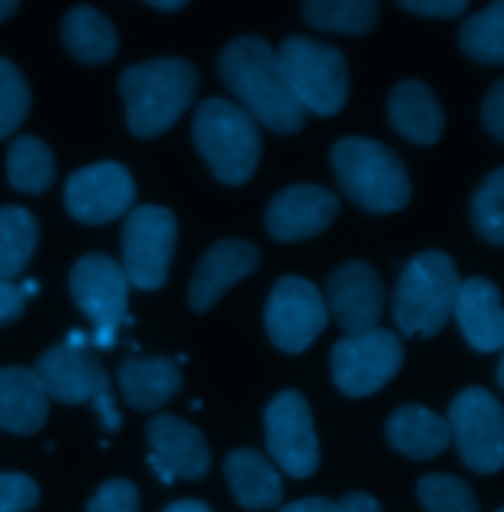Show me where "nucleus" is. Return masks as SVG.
Instances as JSON below:
<instances>
[{"mask_svg": "<svg viewBox=\"0 0 504 512\" xmlns=\"http://www.w3.org/2000/svg\"><path fill=\"white\" fill-rule=\"evenodd\" d=\"M329 314L323 294L312 280L282 276L276 280L266 308L264 325L270 341L288 355L308 351L327 329Z\"/></svg>", "mask_w": 504, "mask_h": 512, "instance_id": "obj_10", "label": "nucleus"}, {"mask_svg": "<svg viewBox=\"0 0 504 512\" xmlns=\"http://www.w3.org/2000/svg\"><path fill=\"white\" fill-rule=\"evenodd\" d=\"M404 365L400 337L375 327L339 339L331 349V375L335 386L351 398H365L390 383Z\"/></svg>", "mask_w": 504, "mask_h": 512, "instance_id": "obj_8", "label": "nucleus"}, {"mask_svg": "<svg viewBox=\"0 0 504 512\" xmlns=\"http://www.w3.org/2000/svg\"><path fill=\"white\" fill-rule=\"evenodd\" d=\"M178 223L170 209L140 205L123 227V270L132 286L158 290L168 280L176 251Z\"/></svg>", "mask_w": 504, "mask_h": 512, "instance_id": "obj_9", "label": "nucleus"}, {"mask_svg": "<svg viewBox=\"0 0 504 512\" xmlns=\"http://www.w3.org/2000/svg\"><path fill=\"white\" fill-rule=\"evenodd\" d=\"M18 10V2H10V0H0V22L6 20L8 16H12Z\"/></svg>", "mask_w": 504, "mask_h": 512, "instance_id": "obj_46", "label": "nucleus"}, {"mask_svg": "<svg viewBox=\"0 0 504 512\" xmlns=\"http://www.w3.org/2000/svg\"><path fill=\"white\" fill-rule=\"evenodd\" d=\"M341 512H382V507L377 499L369 493H349L339 501Z\"/></svg>", "mask_w": 504, "mask_h": 512, "instance_id": "obj_39", "label": "nucleus"}, {"mask_svg": "<svg viewBox=\"0 0 504 512\" xmlns=\"http://www.w3.org/2000/svg\"><path fill=\"white\" fill-rule=\"evenodd\" d=\"M453 316L465 341L479 353L504 349V306L501 290L489 278L461 282Z\"/></svg>", "mask_w": 504, "mask_h": 512, "instance_id": "obj_18", "label": "nucleus"}, {"mask_svg": "<svg viewBox=\"0 0 504 512\" xmlns=\"http://www.w3.org/2000/svg\"><path fill=\"white\" fill-rule=\"evenodd\" d=\"M40 489L24 473H0V512H28L38 505Z\"/></svg>", "mask_w": 504, "mask_h": 512, "instance_id": "obj_34", "label": "nucleus"}, {"mask_svg": "<svg viewBox=\"0 0 504 512\" xmlns=\"http://www.w3.org/2000/svg\"><path fill=\"white\" fill-rule=\"evenodd\" d=\"M451 438L463 463L481 475L504 469V406L483 386L461 390L447 414Z\"/></svg>", "mask_w": 504, "mask_h": 512, "instance_id": "obj_7", "label": "nucleus"}, {"mask_svg": "<svg viewBox=\"0 0 504 512\" xmlns=\"http://www.w3.org/2000/svg\"><path fill=\"white\" fill-rule=\"evenodd\" d=\"M388 119L398 134L420 146L436 144L445 127L436 93L420 79H406L392 89Z\"/></svg>", "mask_w": 504, "mask_h": 512, "instance_id": "obj_21", "label": "nucleus"}, {"mask_svg": "<svg viewBox=\"0 0 504 512\" xmlns=\"http://www.w3.org/2000/svg\"><path fill=\"white\" fill-rule=\"evenodd\" d=\"M219 75L254 121L278 134L300 132L308 111L298 103L278 52L260 36H241L219 56Z\"/></svg>", "mask_w": 504, "mask_h": 512, "instance_id": "obj_1", "label": "nucleus"}, {"mask_svg": "<svg viewBox=\"0 0 504 512\" xmlns=\"http://www.w3.org/2000/svg\"><path fill=\"white\" fill-rule=\"evenodd\" d=\"M495 512H504V507H503V509H499V511H495Z\"/></svg>", "mask_w": 504, "mask_h": 512, "instance_id": "obj_51", "label": "nucleus"}, {"mask_svg": "<svg viewBox=\"0 0 504 512\" xmlns=\"http://www.w3.org/2000/svg\"><path fill=\"white\" fill-rule=\"evenodd\" d=\"M400 6L428 18H455L469 8V2L465 0H404L400 2Z\"/></svg>", "mask_w": 504, "mask_h": 512, "instance_id": "obj_35", "label": "nucleus"}, {"mask_svg": "<svg viewBox=\"0 0 504 512\" xmlns=\"http://www.w3.org/2000/svg\"><path fill=\"white\" fill-rule=\"evenodd\" d=\"M225 475L237 503L247 511H272L284 499L280 473L256 449H233L225 459Z\"/></svg>", "mask_w": 504, "mask_h": 512, "instance_id": "obj_22", "label": "nucleus"}, {"mask_svg": "<svg viewBox=\"0 0 504 512\" xmlns=\"http://www.w3.org/2000/svg\"><path fill=\"white\" fill-rule=\"evenodd\" d=\"M323 300L335 323L347 335H355L378 327L386 306V290L377 268L355 258L329 274Z\"/></svg>", "mask_w": 504, "mask_h": 512, "instance_id": "obj_12", "label": "nucleus"}, {"mask_svg": "<svg viewBox=\"0 0 504 512\" xmlns=\"http://www.w3.org/2000/svg\"><path fill=\"white\" fill-rule=\"evenodd\" d=\"M20 288H22V292H24L26 298H28V296H36V294L40 292V286H38L36 280H26Z\"/></svg>", "mask_w": 504, "mask_h": 512, "instance_id": "obj_47", "label": "nucleus"}, {"mask_svg": "<svg viewBox=\"0 0 504 512\" xmlns=\"http://www.w3.org/2000/svg\"><path fill=\"white\" fill-rule=\"evenodd\" d=\"M304 18L321 32L367 34L378 20V2L373 0H310Z\"/></svg>", "mask_w": 504, "mask_h": 512, "instance_id": "obj_28", "label": "nucleus"}, {"mask_svg": "<svg viewBox=\"0 0 504 512\" xmlns=\"http://www.w3.org/2000/svg\"><path fill=\"white\" fill-rule=\"evenodd\" d=\"M497 381L501 384V388L504 390V353L501 357V363H499V369H497Z\"/></svg>", "mask_w": 504, "mask_h": 512, "instance_id": "obj_48", "label": "nucleus"}, {"mask_svg": "<svg viewBox=\"0 0 504 512\" xmlns=\"http://www.w3.org/2000/svg\"><path fill=\"white\" fill-rule=\"evenodd\" d=\"M48 392L34 369H0V428L16 436H32L48 420Z\"/></svg>", "mask_w": 504, "mask_h": 512, "instance_id": "obj_20", "label": "nucleus"}, {"mask_svg": "<svg viewBox=\"0 0 504 512\" xmlns=\"http://www.w3.org/2000/svg\"><path fill=\"white\" fill-rule=\"evenodd\" d=\"M128 284L123 264L101 253L81 256L69 274L71 296L95 329H119L125 321Z\"/></svg>", "mask_w": 504, "mask_h": 512, "instance_id": "obj_13", "label": "nucleus"}, {"mask_svg": "<svg viewBox=\"0 0 504 512\" xmlns=\"http://www.w3.org/2000/svg\"><path fill=\"white\" fill-rule=\"evenodd\" d=\"M418 501L426 512H479L469 483L449 473H428L416 485Z\"/></svg>", "mask_w": 504, "mask_h": 512, "instance_id": "obj_30", "label": "nucleus"}, {"mask_svg": "<svg viewBox=\"0 0 504 512\" xmlns=\"http://www.w3.org/2000/svg\"><path fill=\"white\" fill-rule=\"evenodd\" d=\"M152 8H158V10H166V12H174V10H180L184 8L188 2L184 0H154V2H148Z\"/></svg>", "mask_w": 504, "mask_h": 512, "instance_id": "obj_45", "label": "nucleus"}, {"mask_svg": "<svg viewBox=\"0 0 504 512\" xmlns=\"http://www.w3.org/2000/svg\"><path fill=\"white\" fill-rule=\"evenodd\" d=\"M459 44L479 64L504 65V0L467 18L459 32Z\"/></svg>", "mask_w": 504, "mask_h": 512, "instance_id": "obj_29", "label": "nucleus"}, {"mask_svg": "<svg viewBox=\"0 0 504 512\" xmlns=\"http://www.w3.org/2000/svg\"><path fill=\"white\" fill-rule=\"evenodd\" d=\"M191 408H193V410H199V408H201V400H193V402H191Z\"/></svg>", "mask_w": 504, "mask_h": 512, "instance_id": "obj_49", "label": "nucleus"}, {"mask_svg": "<svg viewBox=\"0 0 504 512\" xmlns=\"http://www.w3.org/2000/svg\"><path fill=\"white\" fill-rule=\"evenodd\" d=\"M197 87V69L182 58H160L126 67L119 89L130 132L140 138H154L170 130L188 111Z\"/></svg>", "mask_w": 504, "mask_h": 512, "instance_id": "obj_2", "label": "nucleus"}, {"mask_svg": "<svg viewBox=\"0 0 504 512\" xmlns=\"http://www.w3.org/2000/svg\"><path fill=\"white\" fill-rule=\"evenodd\" d=\"M91 343L95 345V349H101V351H107V349L115 347L117 329H95Z\"/></svg>", "mask_w": 504, "mask_h": 512, "instance_id": "obj_42", "label": "nucleus"}, {"mask_svg": "<svg viewBox=\"0 0 504 512\" xmlns=\"http://www.w3.org/2000/svg\"><path fill=\"white\" fill-rule=\"evenodd\" d=\"M178 361H180V363H188V355H180Z\"/></svg>", "mask_w": 504, "mask_h": 512, "instance_id": "obj_50", "label": "nucleus"}, {"mask_svg": "<svg viewBox=\"0 0 504 512\" xmlns=\"http://www.w3.org/2000/svg\"><path fill=\"white\" fill-rule=\"evenodd\" d=\"M339 215V197L317 184H294L276 193L264 215L266 231L280 243L314 239Z\"/></svg>", "mask_w": 504, "mask_h": 512, "instance_id": "obj_15", "label": "nucleus"}, {"mask_svg": "<svg viewBox=\"0 0 504 512\" xmlns=\"http://www.w3.org/2000/svg\"><path fill=\"white\" fill-rule=\"evenodd\" d=\"M146 461H148V465L152 467V471L156 473V477L164 483V485H174V481H176V475L166 467V463L164 461H160L152 451L148 453V457H146Z\"/></svg>", "mask_w": 504, "mask_h": 512, "instance_id": "obj_41", "label": "nucleus"}, {"mask_svg": "<svg viewBox=\"0 0 504 512\" xmlns=\"http://www.w3.org/2000/svg\"><path fill=\"white\" fill-rule=\"evenodd\" d=\"M386 438L396 451L420 461L438 457L453 442L447 418L420 404L394 410L386 424Z\"/></svg>", "mask_w": 504, "mask_h": 512, "instance_id": "obj_23", "label": "nucleus"}, {"mask_svg": "<svg viewBox=\"0 0 504 512\" xmlns=\"http://www.w3.org/2000/svg\"><path fill=\"white\" fill-rule=\"evenodd\" d=\"M87 512H140L138 489L126 479H109L95 491Z\"/></svg>", "mask_w": 504, "mask_h": 512, "instance_id": "obj_33", "label": "nucleus"}, {"mask_svg": "<svg viewBox=\"0 0 504 512\" xmlns=\"http://www.w3.org/2000/svg\"><path fill=\"white\" fill-rule=\"evenodd\" d=\"M34 373L48 396L65 404L93 402L111 388L107 371L89 347L73 349L60 343L38 359Z\"/></svg>", "mask_w": 504, "mask_h": 512, "instance_id": "obj_16", "label": "nucleus"}, {"mask_svg": "<svg viewBox=\"0 0 504 512\" xmlns=\"http://www.w3.org/2000/svg\"><path fill=\"white\" fill-rule=\"evenodd\" d=\"M471 221L481 239L504 247V166L491 172L475 193Z\"/></svg>", "mask_w": 504, "mask_h": 512, "instance_id": "obj_31", "label": "nucleus"}, {"mask_svg": "<svg viewBox=\"0 0 504 512\" xmlns=\"http://www.w3.org/2000/svg\"><path fill=\"white\" fill-rule=\"evenodd\" d=\"M331 164L341 190L367 213H396L410 203L412 184L406 166L375 138L345 136L337 140Z\"/></svg>", "mask_w": 504, "mask_h": 512, "instance_id": "obj_3", "label": "nucleus"}, {"mask_svg": "<svg viewBox=\"0 0 504 512\" xmlns=\"http://www.w3.org/2000/svg\"><path fill=\"white\" fill-rule=\"evenodd\" d=\"M152 453L166 463L176 479L199 481L211 469V451L205 436L174 414H160L146 426Z\"/></svg>", "mask_w": 504, "mask_h": 512, "instance_id": "obj_19", "label": "nucleus"}, {"mask_svg": "<svg viewBox=\"0 0 504 512\" xmlns=\"http://www.w3.org/2000/svg\"><path fill=\"white\" fill-rule=\"evenodd\" d=\"M258 264L260 251L251 241H217L197 262L189 284V308L195 314H207L233 284L251 276Z\"/></svg>", "mask_w": 504, "mask_h": 512, "instance_id": "obj_17", "label": "nucleus"}, {"mask_svg": "<svg viewBox=\"0 0 504 512\" xmlns=\"http://www.w3.org/2000/svg\"><path fill=\"white\" fill-rule=\"evenodd\" d=\"M136 188L123 164L101 162L73 172L63 201L69 215L85 225L115 221L132 205Z\"/></svg>", "mask_w": 504, "mask_h": 512, "instance_id": "obj_14", "label": "nucleus"}, {"mask_svg": "<svg viewBox=\"0 0 504 512\" xmlns=\"http://www.w3.org/2000/svg\"><path fill=\"white\" fill-rule=\"evenodd\" d=\"M278 512H341V509H339V503H335L331 499L308 497V499L290 503Z\"/></svg>", "mask_w": 504, "mask_h": 512, "instance_id": "obj_40", "label": "nucleus"}, {"mask_svg": "<svg viewBox=\"0 0 504 512\" xmlns=\"http://www.w3.org/2000/svg\"><path fill=\"white\" fill-rule=\"evenodd\" d=\"M67 52L83 64H105L119 50V36L113 22L93 6L71 8L62 24Z\"/></svg>", "mask_w": 504, "mask_h": 512, "instance_id": "obj_25", "label": "nucleus"}, {"mask_svg": "<svg viewBox=\"0 0 504 512\" xmlns=\"http://www.w3.org/2000/svg\"><path fill=\"white\" fill-rule=\"evenodd\" d=\"M164 512H213L205 503L195 501V499H186V501H178L174 505H170Z\"/></svg>", "mask_w": 504, "mask_h": 512, "instance_id": "obj_43", "label": "nucleus"}, {"mask_svg": "<svg viewBox=\"0 0 504 512\" xmlns=\"http://www.w3.org/2000/svg\"><path fill=\"white\" fill-rule=\"evenodd\" d=\"M26 308V296L20 286L0 280V325L18 320Z\"/></svg>", "mask_w": 504, "mask_h": 512, "instance_id": "obj_37", "label": "nucleus"}, {"mask_svg": "<svg viewBox=\"0 0 504 512\" xmlns=\"http://www.w3.org/2000/svg\"><path fill=\"white\" fill-rule=\"evenodd\" d=\"M30 103L32 95L22 71L0 58V138H8L24 123Z\"/></svg>", "mask_w": 504, "mask_h": 512, "instance_id": "obj_32", "label": "nucleus"}, {"mask_svg": "<svg viewBox=\"0 0 504 512\" xmlns=\"http://www.w3.org/2000/svg\"><path fill=\"white\" fill-rule=\"evenodd\" d=\"M193 142L213 176L227 186L251 180L262 154V138L247 109L223 97H211L193 117Z\"/></svg>", "mask_w": 504, "mask_h": 512, "instance_id": "obj_5", "label": "nucleus"}, {"mask_svg": "<svg viewBox=\"0 0 504 512\" xmlns=\"http://www.w3.org/2000/svg\"><path fill=\"white\" fill-rule=\"evenodd\" d=\"M38 247V225L24 207H0V280L10 282L28 264Z\"/></svg>", "mask_w": 504, "mask_h": 512, "instance_id": "obj_27", "label": "nucleus"}, {"mask_svg": "<svg viewBox=\"0 0 504 512\" xmlns=\"http://www.w3.org/2000/svg\"><path fill=\"white\" fill-rule=\"evenodd\" d=\"M63 343H65V345H69V347H73V349L89 347V341H87L85 333H83V331H79V329H71V331L67 333V337H65V341H63Z\"/></svg>", "mask_w": 504, "mask_h": 512, "instance_id": "obj_44", "label": "nucleus"}, {"mask_svg": "<svg viewBox=\"0 0 504 512\" xmlns=\"http://www.w3.org/2000/svg\"><path fill=\"white\" fill-rule=\"evenodd\" d=\"M6 176L18 192H46L56 178L52 150L38 136L16 138L6 152Z\"/></svg>", "mask_w": 504, "mask_h": 512, "instance_id": "obj_26", "label": "nucleus"}, {"mask_svg": "<svg viewBox=\"0 0 504 512\" xmlns=\"http://www.w3.org/2000/svg\"><path fill=\"white\" fill-rule=\"evenodd\" d=\"M483 123L497 140L504 142V79L493 85L485 97Z\"/></svg>", "mask_w": 504, "mask_h": 512, "instance_id": "obj_36", "label": "nucleus"}, {"mask_svg": "<svg viewBox=\"0 0 504 512\" xmlns=\"http://www.w3.org/2000/svg\"><path fill=\"white\" fill-rule=\"evenodd\" d=\"M280 62L298 103L319 117H335L349 97V67L343 52L306 36L280 46Z\"/></svg>", "mask_w": 504, "mask_h": 512, "instance_id": "obj_6", "label": "nucleus"}, {"mask_svg": "<svg viewBox=\"0 0 504 512\" xmlns=\"http://www.w3.org/2000/svg\"><path fill=\"white\" fill-rule=\"evenodd\" d=\"M91 404H93V408H95V412H97V416H99V420H101V424L107 432H117L121 428L123 418H121V414L115 406V398H113L111 392L99 394Z\"/></svg>", "mask_w": 504, "mask_h": 512, "instance_id": "obj_38", "label": "nucleus"}, {"mask_svg": "<svg viewBox=\"0 0 504 512\" xmlns=\"http://www.w3.org/2000/svg\"><path fill=\"white\" fill-rule=\"evenodd\" d=\"M119 383L128 406L140 412L162 408L182 390V373L168 357L126 359L119 369Z\"/></svg>", "mask_w": 504, "mask_h": 512, "instance_id": "obj_24", "label": "nucleus"}, {"mask_svg": "<svg viewBox=\"0 0 504 512\" xmlns=\"http://www.w3.org/2000/svg\"><path fill=\"white\" fill-rule=\"evenodd\" d=\"M264 430L268 453L290 477L314 475L321 451L312 408L300 390H284L270 400L264 410Z\"/></svg>", "mask_w": 504, "mask_h": 512, "instance_id": "obj_11", "label": "nucleus"}, {"mask_svg": "<svg viewBox=\"0 0 504 512\" xmlns=\"http://www.w3.org/2000/svg\"><path fill=\"white\" fill-rule=\"evenodd\" d=\"M461 276L453 258L428 249L404 264L394 290V320L410 339L438 335L453 316L461 290Z\"/></svg>", "mask_w": 504, "mask_h": 512, "instance_id": "obj_4", "label": "nucleus"}]
</instances>
